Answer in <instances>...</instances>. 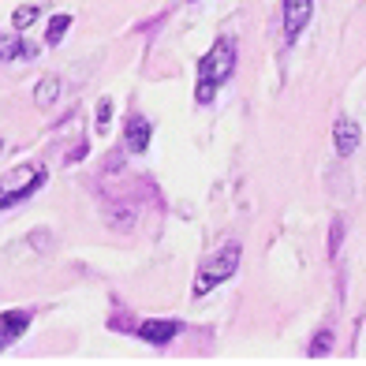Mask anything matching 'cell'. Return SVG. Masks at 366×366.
<instances>
[{
	"mask_svg": "<svg viewBox=\"0 0 366 366\" xmlns=\"http://www.w3.org/2000/svg\"><path fill=\"white\" fill-rule=\"evenodd\" d=\"M232 71H236V45H232V38H221L202 60H198L194 102H198V105H209L213 97H217V90L232 79Z\"/></svg>",
	"mask_w": 366,
	"mask_h": 366,
	"instance_id": "6da1fadb",
	"label": "cell"
},
{
	"mask_svg": "<svg viewBox=\"0 0 366 366\" xmlns=\"http://www.w3.org/2000/svg\"><path fill=\"white\" fill-rule=\"evenodd\" d=\"M239 243H224L221 251H213L206 262H202V269H198V277H194V295H206V292H213L217 285H224V280L239 269Z\"/></svg>",
	"mask_w": 366,
	"mask_h": 366,
	"instance_id": "7a4b0ae2",
	"label": "cell"
},
{
	"mask_svg": "<svg viewBox=\"0 0 366 366\" xmlns=\"http://www.w3.org/2000/svg\"><path fill=\"white\" fill-rule=\"evenodd\" d=\"M45 183V169L41 164H15V169L0 179V209L11 202H23L26 194H34Z\"/></svg>",
	"mask_w": 366,
	"mask_h": 366,
	"instance_id": "3957f363",
	"label": "cell"
},
{
	"mask_svg": "<svg viewBox=\"0 0 366 366\" xmlns=\"http://www.w3.org/2000/svg\"><path fill=\"white\" fill-rule=\"evenodd\" d=\"M179 322H161V318H146L135 325V337H142L146 344H154V347H164V344H172L179 337Z\"/></svg>",
	"mask_w": 366,
	"mask_h": 366,
	"instance_id": "277c9868",
	"label": "cell"
},
{
	"mask_svg": "<svg viewBox=\"0 0 366 366\" xmlns=\"http://www.w3.org/2000/svg\"><path fill=\"white\" fill-rule=\"evenodd\" d=\"M280 4H285V38L295 41L314 15V0H280Z\"/></svg>",
	"mask_w": 366,
	"mask_h": 366,
	"instance_id": "5b68a950",
	"label": "cell"
},
{
	"mask_svg": "<svg viewBox=\"0 0 366 366\" xmlns=\"http://www.w3.org/2000/svg\"><path fill=\"white\" fill-rule=\"evenodd\" d=\"M149 135H154L149 120H146L142 112H131L127 124H124V146L131 149V154H142V149L149 146Z\"/></svg>",
	"mask_w": 366,
	"mask_h": 366,
	"instance_id": "8992f818",
	"label": "cell"
},
{
	"mask_svg": "<svg viewBox=\"0 0 366 366\" xmlns=\"http://www.w3.org/2000/svg\"><path fill=\"white\" fill-rule=\"evenodd\" d=\"M30 325V310H0V352L15 344Z\"/></svg>",
	"mask_w": 366,
	"mask_h": 366,
	"instance_id": "52a82bcc",
	"label": "cell"
},
{
	"mask_svg": "<svg viewBox=\"0 0 366 366\" xmlns=\"http://www.w3.org/2000/svg\"><path fill=\"white\" fill-rule=\"evenodd\" d=\"M332 142H337V154L340 157H352L359 149V124L347 120V116H340L337 127H332Z\"/></svg>",
	"mask_w": 366,
	"mask_h": 366,
	"instance_id": "ba28073f",
	"label": "cell"
},
{
	"mask_svg": "<svg viewBox=\"0 0 366 366\" xmlns=\"http://www.w3.org/2000/svg\"><path fill=\"white\" fill-rule=\"evenodd\" d=\"M30 56H38L34 41H23L15 34H0V60H30Z\"/></svg>",
	"mask_w": 366,
	"mask_h": 366,
	"instance_id": "9c48e42d",
	"label": "cell"
},
{
	"mask_svg": "<svg viewBox=\"0 0 366 366\" xmlns=\"http://www.w3.org/2000/svg\"><path fill=\"white\" fill-rule=\"evenodd\" d=\"M56 94H60V75H45L38 86H34V102L38 105H53Z\"/></svg>",
	"mask_w": 366,
	"mask_h": 366,
	"instance_id": "30bf717a",
	"label": "cell"
},
{
	"mask_svg": "<svg viewBox=\"0 0 366 366\" xmlns=\"http://www.w3.org/2000/svg\"><path fill=\"white\" fill-rule=\"evenodd\" d=\"M68 26H71V15H56L45 30V45H60V38L68 34Z\"/></svg>",
	"mask_w": 366,
	"mask_h": 366,
	"instance_id": "8fae6325",
	"label": "cell"
},
{
	"mask_svg": "<svg viewBox=\"0 0 366 366\" xmlns=\"http://www.w3.org/2000/svg\"><path fill=\"white\" fill-rule=\"evenodd\" d=\"M34 19H38V8L34 4H23L19 11H15V30H26Z\"/></svg>",
	"mask_w": 366,
	"mask_h": 366,
	"instance_id": "7c38bea8",
	"label": "cell"
},
{
	"mask_svg": "<svg viewBox=\"0 0 366 366\" xmlns=\"http://www.w3.org/2000/svg\"><path fill=\"white\" fill-rule=\"evenodd\" d=\"M329 347H332V332H329V329H322L318 337H314V344H310V355L318 359V355H325V352H329Z\"/></svg>",
	"mask_w": 366,
	"mask_h": 366,
	"instance_id": "4fadbf2b",
	"label": "cell"
},
{
	"mask_svg": "<svg viewBox=\"0 0 366 366\" xmlns=\"http://www.w3.org/2000/svg\"><path fill=\"white\" fill-rule=\"evenodd\" d=\"M109 120H112V105H109V102H102V105H97V131H105V127H109Z\"/></svg>",
	"mask_w": 366,
	"mask_h": 366,
	"instance_id": "5bb4252c",
	"label": "cell"
},
{
	"mask_svg": "<svg viewBox=\"0 0 366 366\" xmlns=\"http://www.w3.org/2000/svg\"><path fill=\"white\" fill-rule=\"evenodd\" d=\"M340 239H344V224H340V221H332V236H329V251H332V254H337Z\"/></svg>",
	"mask_w": 366,
	"mask_h": 366,
	"instance_id": "9a60e30c",
	"label": "cell"
},
{
	"mask_svg": "<svg viewBox=\"0 0 366 366\" xmlns=\"http://www.w3.org/2000/svg\"><path fill=\"white\" fill-rule=\"evenodd\" d=\"M0 149H4V139H0Z\"/></svg>",
	"mask_w": 366,
	"mask_h": 366,
	"instance_id": "2e32d148",
	"label": "cell"
}]
</instances>
